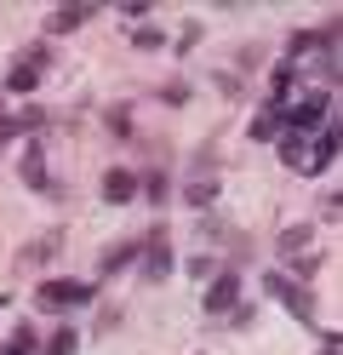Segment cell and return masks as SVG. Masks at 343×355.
Segmentation results:
<instances>
[{
    "label": "cell",
    "instance_id": "24",
    "mask_svg": "<svg viewBox=\"0 0 343 355\" xmlns=\"http://www.w3.org/2000/svg\"><path fill=\"white\" fill-rule=\"evenodd\" d=\"M337 212H343V201H337V195H326V201H320V218H326V224H337Z\"/></svg>",
    "mask_w": 343,
    "mask_h": 355
},
{
    "label": "cell",
    "instance_id": "11",
    "mask_svg": "<svg viewBox=\"0 0 343 355\" xmlns=\"http://www.w3.org/2000/svg\"><path fill=\"white\" fill-rule=\"evenodd\" d=\"M17 178L29 189H46V155H40V144L35 149H23V161H17Z\"/></svg>",
    "mask_w": 343,
    "mask_h": 355
},
{
    "label": "cell",
    "instance_id": "6",
    "mask_svg": "<svg viewBox=\"0 0 343 355\" xmlns=\"http://www.w3.org/2000/svg\"><path fill=\"white\" fill-rule=\"evenodd\" d=\"M132 195H137V178H132L126 166H109V172H103V201H109V207H126Z\"/></svg>",
    "mask_w": 343,
    "mask_h": 355
},
{
    "label": "cell",
    "instance_id": "1",
    "mask_svg": "<svg viewBox=\"0 0 343 355\" xmlns=\"http://www.w3.org/2000/svg\"><path fill=\"white\" fill-rule=\"evenodd\" d=\"M91 298H98L91 281H40L35 286V304L40 309H75V304H91Z\"/></svg>",
    "mask_w": 343,
    "mask_h": 355
},
{
    "label": "cell",
    "instance_id": "12",
    "mask_svg": "<svg viewBox=\"0 0 343 355\" xmlns=\"http://www.w3.org/2000/svg\"><path fill=\"white\" fill-rule=\"evenodd\" d=\"M332 161H337V132H332V126H320V138H315V149H309V166H315V172H326Z\"/></svg>",
    "mask_w": 343,
    "mask_h": 355
},
{
    "label": "cell",
    "instance_id": "16",
    "mask_svg": "<svg viewBox=\"0 0 343 355\" xmlns=\"http://www.w3.org/2000/svg\"><path fill=\"white\" fill-rule=\"evenodd\" d=\"M297 86V63H274V75H269V98H274V109H281V98Z\"/></svg>",
    "mask_w": 343,
    "mask_h": 355
},
{
    "label": "cell",
    "instance_id": "22",
    "mask_svg": "<svg viewBox=\"0 0 343 355\" xmlns=\"http://www.w3.org/2000/svg\"><path fill=\"white\" fill-rule=\"evenodd\" d=\"M109 132H132V109L114 103V109H109Z\"/></svg>",
    "mask_w": 343,
    "mask_h": 355
},
{
    "label": "cell",
    "instance_id": "2",
    "mask_svg": "<svg viewBox=\"0 0 343 355\" xmlns=\"http://www.w3.org/2000/svg\"><path fill=\"white\" fill-rule=\"evenodd\" d=\"M263 293H274V298H281V304L292 309L297 321H315V298H309V293H304V286H297L292 275H281V270H269V275H263Z\"/></svg>",
    "mask_w": 343,
    "mask_h": 355
},
{
    "label": "cell",
    "instance_id": "15",
    "mask_svg": "<svg viewBox=\"0 0 343 355\" xmlns=\"http://www.w3.org/2000/svg\"><path fill=\"white\" fill-rule=\"evenodd\" d=\"M172 275V252L160 247V235L149 241V263H143V281H166Z\"/></svg>",
    "mask_w": 343,
    "mask_h": 355
},
{
    "label": "cell",
    "instance_id": "21",
    "mask_svg": "<svg viewBox=\"0 0 343 355\" xmlns=\"http://www.w3.org/2000/svg\"><path fill=\"white\" fill-rule=\"evenodd\" d=\"M132 40H137V46H143V52H155V46H166V35H160V29H137Z\"/></svg>",
    "mask_w": 343,
    "mask_h": 355
},
{
    "label": "cell",
    "instance_id": "13",
    "mask_svg": "<svg viewBox=\"0 0 343 355\" xmlns=\"http://www.w3.org/2000/svg\"><path fill=\"white\" fill-rule=\"evenodd\" d=\"M80 24H91V6L80 0V6H58L52 12V35H69V29H80Z\"/></svg>",
    "mask_w": 343,
    "mask_h": 355
},
{
    "label": "cell",
    "instance_id": "8",
    "mask_svg": "<svg viewBox=\"0 0 343 355\" xmlns=\"http://www.w3.org/2000/svg\"><path fill=\"white\" fill-rule=\"evenodd\" d=\"M281 161H286L292 172H315V166H309V138H304V132H281Z\"/></svg>",
    "mask_w": 343,
    "mask_h": 355
},
{
    "label": "cell",
    "instance_id": "14",
    "mask_svg": "<svg viewBox=\"0 0 343 355\" xmlns=\"http://www.w3.org/2000/svg\"><path fill=\"white\" fill-rule=\"evenodd\" d=\"M309 247H315V230H309V224H292V230H281V252H286V258H304Z\"/></svg>",
    "mask_w": 343,
    "mask_h": 355
},
{
    "label": "cell",
    "instance_id": "18",
    "mask_svg": "<svg viewBox=\"0 0 343 355\" xmlns=\"http://www.w3.org/2000/svg\"><path fill=\"white\" fill-rule=\"evenodd\" d=\"M183 195H189V207H212V201H218V184H212V178H195Z\"/></svg>",
    "mask_w": 343,
    "mask_h": 355
},
{
    "label": "cell",
    "instance_id": "23",
    "mask_svg": "<svg viewBox=\"0 0 343 355\" xmlns=\"http://www.w3.org/2000/svg\"><path fill=\"white\" fill-rule=\"evenodd\" d=\"M114 321H121V309L103 304V309H98V332H114Z\"/></svg>",
    "mask_w": 343,
    "mask_h": 355
},
{
    "label": "cell",
    "instance_id": "9",
    "mask_svg": "<svg viewBox=\"0 0 343 355\" xmlns=\"http://www.w3.org/2000/svg\"><path fill=\"white\" fill-rule=\"evenodd\" d=\"M58 247H63V235H58V230H52V235H40V241H29V247L17 252V270H35V263H46Z\"/></svg>",
    "mask_w": 343,
    "mask_h": 355
},
{
    "label": "cell",
    "instance_id": "19",
    "mask_svg": "<svg viewBox=\"0 0 343 355\" xmlns=\"http://www.w3.org/2000/svg\"><path fill=\"white\" fill-rule=\"evenodd\" d=\"M6 355H35V327H17L6 338Z\"/></svg>",
    "mask_w": 343,
    "mask_h": 355
},
{
    "label": "cell",
    "instance_id": "17",
    "mask_svg": "<svg viewBox=\"0 0 343 355\" xmlns=\"http://www.w3.org/2000/svg\"><path fill=\"white\" fill-rule=\"evenodd\" d=\"M143 252V241H121V247H109L103 252V275H114V270H126V263Z\"/></svg>",
    "mask_w": 343,
    "mask_h": 355
},
{
    "label": "cell",
    "instance_id": "20",
    "mask_svg": "<svg viewBox=\"0 0 343 355\" xmlns=\"http://www.w3.org/2000/svg\"><path fill=\"white\" fill-rule=\"evenodd\" d=\"M69 349H75V332H69V327H58V332H52V344H46L40 355H69Z\"/></svg>",
    "mask_w": 343,
    "mask_h": 355
},
{
    "label": "cell",
    "instance_id": "7",
    "mask_svg": "<svg viewBox=\"0 0 343 355\" xmlns=\"http://www.w3.org/2000/svg\"><path fill=\"white\" fill-rule=\"evenodd\" d=\"M252 138H258V144H274V138H281V132H286V115H281V109H274V103H263L258 109V115H252Z\"/></svg>",
    "mask_w": 343,
    "mask_h": 355
},
{
    "label": "cell",
    "instance_id": "10",
    "mask_svg": "<svg viewBox=\"0 0 343 355\" xmlns=\"http://www.w3.org/2000/svg\"><path fill=\"white\" fill-rule=\"evenodd\" d=\"M40 121H46V109H40V103H35V109H17V115L0 121V138H23V132H40Z\"/></svg>",
    "mask_w": 343,
    "mask_h": 355
},
{
    "label": "cell",
    "instance_id": "5",
    "mask_svg": "<svg viewBox=\"0 0 343 355\" xmlns=\"http://www.w3.org/2000/svg\"><path fill=\"white\" fill-rule=\"evenodd\" d=\"M40 69H46V46H35V52H23V58L12 63V75H6V86H12V92H29V86L40 80Z\"/></svg>",
    "mask_w": 343,
    "mask_h": 355
},
{
    "label": "cell",
    "instance_id": "4",
    "mask_svg": "<svg viewBox=\"0 0 343 355\" xmlns=\"http://www.w3.org/2000/svg\"><path fill=\"white\" fill-rule=\"evenodd\" d=\"M235 293H240V286H235V270H223V275H212V286H206V315H229V309H235Z\"/></svg>",
    "mask_w": 343,
    "mask_h": 355
},
{
    "label": "cell",
    "instance_id": "3",
    "mask_svg": "<svg viewBox=\"0 0 343 355\" xmlns=\"http://www.w3.org/2000/svg\"><path fill=\"white\" fill-rule=\"evenodd\" d=\"M326 109H332V98L326 92H315V98H304V103H292V132H304V138H309V132H320V126H326Z\"/></svg>",
    "mask_w": 343,
    "mask_h": 355
}]
</instances>
